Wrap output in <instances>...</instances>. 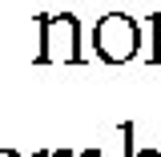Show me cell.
Instances as JSON below:
<instances>
[{
  "label": "cell",
  "mask_w": 161,
  "mask_h": 157,
  "mask_svg": "<svg viewBox=\"0 0 161 157\" xmlns=\"http://www.w3.org/2000/svg\"><path fill=\"white\" fill-rule=\"evenodd\" d=\"M36 64H80V24L73 12H40Z\"/></svg>",
  "instance_id": "cell-1"
},
{
  "label": "cell",
  "mask_w": 161,
  "mask_h": 157,
  "mask_svg": "<svg viewBox=\"0 0 161 157\" xmlns=\"http://www.w3.org/2000/svg\"><path fill=\"white\" fill-rule=\"evenodd\" d=\"M93 44L105 64H129L141 48V28L129 12H105L93 24Z\"/></svg>",
  "instance_id": "cell-2"
},
{
  "label": "cell",
  "mask_w": 161,
  "mask_h": 157,
  "mask_svg": "<svg viewBox=\"0 0 161 157\" xmlns=\"http://www.w3.org/2000/svg\"><path fill=\"white\" fill-rule=\"evenodd\" d=\"M149 24H153V53H149V60H153V64H161V12H153V16H149Z\"/></svg>",
  "instance_id": "cell-3"
},
{
  "label": "cell",
  "mask_w": 161,
  "mask_h": 157,
  "mask_svg": "<svg viewBox=\"0 0 161 157\" xmlns=\"http://www.w3.org/2000/svg\"><path fill=\"white\" fill-rule=\"evenodd\" d=\"M125 157H161L157 149H129V145H125Z\"/></svg>",
  "instance_id": "cell-4"
},
{
  "label": "cell",
  "mask_w": 161,
  "mask_h": 157,
  "mask_svg": "<svg viewBox=\"0 0 161 157\" xmlns=\"http://www.w3.org/2000/svg\"><path fill=\"white\" fill-rule=\"evenodd\" d=\"M36 157H73V153H69V149H40Z\"/></svg>",
  "instance_id": "cell-5"
},
{
  "label": "cell",
  "mask_w": 161,
  "mask_h": 157,
  "mask_svg": "<svg viewBox=\"0 0 161 157\" xmlns=\"http://www.w3.org/2000/svg\"><path fill=\"white\" fill-rule=\"evenodd\" d=\"M73 157H101V149H80V153H73Z\"/></svg>",
  "instance_id": "cell-6"
},
{
  "label": "cell",
  "mask_w": 161,
  "mask_h": 157,
  "mask_svg": "<svg viewBox=\"0 0 161 157\" xmlns=\"http://www.w3.org/2000/svg\"><path fill=\"white\" fill-rule=\"evenodd\" d=\"M0 157H20V153H16V149H0Z\"/></svg>",
  "instance_id": "cell-7"
}]
</instances>
